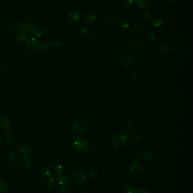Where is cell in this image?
<instances>
[{"mask_svg": "<svg viewBox=\"0 0 193 193\" xmlns=\"http://www.w3.org/2000/svg\"><path fill=\"white\" fill-rule=\"evenodd\" d=\"M72 146L73 149L77 151H84L88 146L87 139L83 136H78L74 139Z\"/></svg>", "mask_w": 193, "mask_h": 193, "instance_id": "obj_1", "label": "cell"}, {"mask_svg": "<svg viewBox=\"0 0 193 193\" xmlns=\"http://www.w3.org/2000/svg\"><path fill=\"white\" fill-rule=\"evenodd\" d=\"M127 141V136L122 132H116L112 138V143L116 147H120L123 146Z\"/></svg>", "mask_w": 193, "mask_h": 193, "instance_id": "obj_2", "label": "cell"}, {"mask_svg": "<svg viewBox=\"0 0 193 193\" xmlns=\"http://www.w3.org/2000/svg\"><path fill=\"white\" fill-rule=\"evenodd\" d=\"M39 41L35 37H30L26 41V46L28 50L30 51L34 52L39 47Z\"/></svg>", "mask_w": 193, "mask_h": 193, "instance_id": "obj_3", "label": "cell"}, {"mask_svg": "<svg viewBox=\"0 0 193 193\" xmlns=\"http://www.w3.org/2000/svg\"><path fill=\"white\" fill-rule=\"evenodd\" d=\"M71 128L74 133L77 134H80L84 132L86 129V126L83 122L77 121L71 125Z\"/></svg>", "mask_w": 193, "mask_h": 193, "instance_id": "obj_4", "label": "cell"}, {"mask_svg": "<svg viewBox=\"0 0 193 193\" xmlns=\"http://www.w3.org/2000/svg\"><path fill=\"white\" fill-rule=\"evenodd\" d=\"M130 171L131 173L135 176L139 175L143 171V166L139 162L133 163L130 166Z\"/></svg>", "mask_w": 193, "mask_h": 193, "instance_id": "obj_5", "label": "cell"}, {"mask_svg": "<svg viewBox=\"0 0 193 193\" xmlns=\"http://www.w3.org/2000/svg\"><path fill=\"white\" fill-rule=\"evenodd\" d=\"M43 31V27L41 25L39 24H36L32 26L29 31L32 35L35 37H39L40 36L42 35Z\"/></svg>", "mask_w": 193, "mask_h": 193, "instance_id": "obj_6", "label": "cell"}, {"mask_svg": "<svg viewBox=\"0 0 193 193\" xmlns=\"http://www.w3.org/2000/svg\"><path fill=\"white\" fill-rule=\"evenodd\" d=\"M120 62L123 67L131 68L134 65V60L129 55H123L120 59Z\"/></svg>", "mask_w": 193, "mask_h": 193, "instance_id": "obj_7", "label": "cell"}, {"mask_svg": "<svg viewBox=\"0 0 193 193\" xmlns=\"http://www.w3.org/2000/svg\"><path fill=\"white\" fill-rule=\"evenodd\" d=\"M66 18L69 23L72 24L78 23L79 19V16L78 13L74 11L67 12L66 15Z\"/></svg>", "mask_w": 193, "mask_h": 193, "instance_id": "obj_8", "label": "cell"}, {"mask_svg": "<svg viewBox=\"0 0 193 193\" xmlns=\"http://www.w3.org/2000/svg\"><path fill=\"white\" fill-rule=\"evenodd\" d=\"M72 178L76 182H82L86 180V174L82 171H77L73 174Z\"/></svg>", "mask_w": 193, "mask_h": 193, "instance_id": "obj_9", "label": "cell"}, {"mask_svg": "<svg viewBox=\"0 0 193 193\" xmlns=\"http://www.w3.org/2000/svg\"><path fill=\"white\" fill-rule=\"evenodd\" d=\"M97 16L94 12H87L85 13L83 16L82 19L83 21L88 23H94L95 21L97 20Z\"/></svg>", "mask_w": 193, "mask_h": 193, "instance_id": "obj_10", "label": "cell"}, {"mask_svg": "<svg viewBox=\"0 0 193 193\" xmlns=\"http://www.w3.org/2000/svg\"><path fill=\"white\" fill-rule=\"evenodd\" d=\"M56 180L59 182V185L63 188H68L70 185V180L67 177L62 174H59L57 177Z\"/></svg>", "mask_w": 193, "mask_h": 193, "instance_id": "obj_11", "label": "cell"}, {"mask_svg": "<svg viewBox=\"0 0 193 193\" xmlns=\"http://www.w3.org/2000/svg\"><path fill=\"white\" fill-rule=\"evenodd\" d=\"M146 30V26L142 23H137L134 24L133 29H132V32L135 34V35H141L142 33H143Z\"/></svg>", "mask_w": 193, "mask_h": 193, "instance_id": "obj_12", "label": "cell"}, {"mask_svg": "<svg viewBox=\"0 0 193 193\" xmlns=\"http://www.w3.org/2000/svg\"><path fill=\"white\" fill-rule=\"evenodd\" d=\"M143 139L139 134H134L131 136L129 138V141L131 145L135 146H139L142 143Z\"/></svg>", "mask_w": 193, "mask_h": 193, "instance_id": "obj_13", "label": "cell"}, {"mask_svg": "<svg viewBox=\"0 0 193 193\" xmlns=\"http://www.w3.org/2000/svg\"><path fill=\"white\" fill-rule=\"evenodd\" d=\"M170 49V44L166 42H163L158 46V51L160 55H164L166 54L169 51Z\"/></svg>", "mask_w": 193, "mask_h": 193, "instance_id": "obj_14", "label": "cell"}, {"mask_svg": "<svg viewBox=\"0 0 193 193\" xmlns=\"http://www.w3.org/2000/svg\"><path fill=\"white\" fill-rule=\"evenodd\" d=\"M130 25L129 21L126 18H123L120 19L118 21L119 28L123 31H127L130 27Z\"/></svg>", "mask_w": 193, "mask_h": 193, "instance_id": "obj_15", "label": "cell"}, {"mask_svg": "<svg viewBox=\"0 0 193 193\" xmlns=\"http://www.w3.org/2000/svg\"><path fill=\"white\" fill-rule=\"evenodd\" d=\"M0 123L5 130H9L11 128L12 122L8 116H3L0 119Z\"/></svg>", "mask_w": 193, "mask_h": 193, "instance_id": "obj_16", "label": "cell"}, {"mask_svg": "<svg viewBox=\"0 0 193 193\" xmlns=\"http://www.w3.org/2000/svg\"><path fill=\"white\" fill-rule=\"evenodd\" d=\"M32 149L31 147L28 145H25L23 146L20 150V153L21 156L23 158H28L30 155L31 154Z\"/></svg>", "mask_w": 193, "mask_h": 193, "instance_id": "obj_17", "label": "cell"}, {"mask_svg": "<svg viewBox=\"0 0 193 193\" xmlns=\"http://www.w3.org/2000/svg\"><path fill=\"white\" fill-rule=\"evenodd\" d=\"M8 160L13 164H17L20 162V158L19 155L16 153H12L8 156Z\"/></svg>", "mask_w": 193, "mask_h": 193, "instance_id": "obj_18", "label": "cell"}, {"mask_svg": "<svg viewBox=\"0 0 193 193\" xmlns=\"http://www.w3.org/2000/svg\"><path fill=\"white\" fill-rule=\"evenodd\" d=\"M142 41L141 39L135 37L130 42V47L133 49H138L142 45Z\"/></svg>", "mask_w": 193, "mask_h": 193, "instance_id": "obj_19", "label": "cell"}, {"mask_svg": "<svg viewBox=\"0 0 193 193\" xmlns=\"http://www.w3.org/2000/svg\"><path fill=\"white\" fill-rule=\"evenodd\" d=\"M153 155L149 151H146L142 154L141 159L143 162L147 163L149 162L152 159Z\"/></svg>", "mask_w": 193, "mask_h": 193, "instance_id": "obj_20", "label": "cell"}, {"mask_svg": "<svg viewBox=\"0 0 193 193\" xmlns=\"http://www.w3.org/2000/svg\"><path fill=\"white\" fill-rule=\"evenodd\" d=\"M136 4L141 9H145L148 6L150 0H135Z\"/></svg>", "mask_w": 193, "mask_h": 193, "instance_id": "obj_21", "label": "cell"}, {"mask_svg": "<svg viewBox=\"0 0 193 193\" xmlns=\"http://www.w3.org/2000/svg\"><path fill=\"white\" fill-rule=\"evenodd\" d=\"M32 26V24L29 23V22L20 24L19 26V30H20V31L23 32L28 31H30Z\"/></svg>", "mask_w": 193, "mask_h": 193, "instance_id": "obj_22", "label": "cell"}, {"mask_svg": "<svg viewBox=\"0 0 193 193\" xmlns=\"http://www.w3.org/2000/svg\"><path fill=\"white\" fill-rule=\"evenodd\" d=\"M152 24L155 27H161L164 24V20L160 17H156L152 20Z\"/></svg>", "mask_w": 193, "mask_h": 193, "instance_id": "obj_23", "label": "cell"}, {"mask_svg": "<svg viewBox=\"0 0 193 193\" xmlns=\"http://www.w3.org/2000/svg\"><path fill=\"white\" fill-rule=\"evenodd\" d=\"M51 49V45L47 43H41L39 47V51L41 53H47Z\"/></svg>", "mask_w": 193, "mask_h": 193, "instance_id": "obj_24", "label": "cell"}, {"mask_svg": "<svg viewBox=\"0 0 193 193\" xmlns=\"http://www.w3.org/2000/svg\"><path fill=\"white\" fill-rule=\"evenodd\" d=\"M141 17V19L143 21H144L145 22H148L151 19V16L150 12L148 11H147V10H145V11L142 12Z\"/></svg>", "mask_w": 193, "mask_h": 193, "instance_id": "obj_25", "label": "cell"}, {"mask_svg": "<svg viewBox=\"0 0 193 193\" xmlns=\"http://www.w3.org/2000/svg\"><path fill=\"white\" fill-rule=\"evenodd\" d=\"M16 39L18 43H24L27 40V36L24 33H20L17 36Z\"/></svg>", "mask_w": 193, "mask_h": 193, "instance_id": "obj_26", "label": "cell"}, {"mask_svg": "<svg viewBox=\"0 0 193 193\" xmlns=\"http://www.w3.org/2000/svg\"><path fill=\"white\" fill-rule=\"evenodd\" d=\"M56 185V178L55 177H51L47 182L48 188L49 189H53Z\"/></svg>", "mask_w": 193, "mask_h": 193, "instance_id": "obj_27", "label": "cell"}, {"mask_svg": "<svg viewBox=\"0 0 193 193\" xmlns=\"http://www.w3.org/2000/svg\"><path fill=\"white\" fill-rule=\"evenodd\" d=\"M80 32L83 36H87L90 34V28L87 26H82L80 29Z\"/></svg>", "mask_w": 193, "mask_h": 193, "instance_id": "obj_28", "label": "cell"}, {"mask_svg": "<svg viewBox=\"0 0 193 193\" xmlns=\"http://www.w3.org/2000/svg\"><path fill=\"white\" fill-rule=\"evenodd\" d=\"M106 22L107 23L113 26L116 23L117 19H116V18L114 16L110 15L107 17V18L106 19Z\"/></svg>", "mask_w": 193, "mask_h": 193, "instance_id": "obj_29", "label": "cell"}, {"mask_svg": "<svg viewBox=\"0 0 193 193\" xmlns=\"http://www.w3.org/2000/svg\"><path fill=\"white\" fill-rule=\"evenodd\" d=\"M51 171L48 168H44L41 171V175L43 176V177L46 178L51 177Z\"/></svg>", "mask_w": 193, "mask_h": 193, "instance_id": "obj_30", "label": "cell"}, {"mask_svg": "<svg viewBox=\"0 0 193 193\" xmlns=\"http://www.w3.org/2000/svg\"><path fill=\"white\" fill-rule=\"evenodd\" d=\"M125 130L127 133L133 132L134 130V125L132 123H127L125 127Z\"/></svg>", "mask_w": 193, "mask_h": 193, "instance_id": "obj_31", "label": "cell"}, {"mask_svg": "<svg viewBox=\"0 0 193 193\" xmlns=\"http://www.w3.org/2000/svg\"><path fill=\"white\" fill-rule=\"evenodd\" d=\"M146 35L148 39L154 40L156 39V33L152 30H150L146 32Z\"/></svg>", "mask_w": 193, "mask_h": 193, "instance_id": "obj_32", "label": "cell"}, {"mask_svg": "<svg viewBox=\"0 0 193 193\" xmlns=\"http://www.w3.org/2000/svg\"><path fill=\"white\" fill-rule=\"evenodd\" d=\"M53 170H54V171H55V174L59 175V174H61L62 172H63V167H62V166H61V165L57 164H55V166H54Z\"/></svg>", "mask_w": 193, "mask_h": 193, "instance_id": "obj_33", "label": "cell"}, {"mask_svg": "<svg viewBox=\"0 0 193 193\" xmlns=\"http://www.w3.org/2000/svg\"><path fill=\"white\" fill-rule=\"evenodd\" d=\"M134 193H150V192L145 187H139L135 189Z\"/></svg>", "mask_w": 193, "mask_h": 193, "instance_id": "obj_34", "label": "cell"}, {"mask_svg": "<svg viewBox=\"0 0 193 193\" xmlns=\"http://www.w3.org/2000/svg\"><path fill=\"white\" fill-rule=\"evenodd\" d=\"M8 185L4 181H0V193H4L7 189Z\"/></svg>", "mask_w": 193, "mask_h": 193, "instance_id": "obj_35", "label": "cell"}, {"mask_svg": "<svg viewBox=\"0 0 193 193\" xmlns=\"http://www.w3.org/2000/svg\"><path fill=\"white\" fill-rule=\"evenodd\" d=\"M135 188L134 186L131 185H128L126 186L124 189V192L125 193H134Z\"/></svg>", "mask_w": 193, "mask_h": 193, "instance_id": "obj_36", "label": "cell"}, {"mask_svg": "<svg viewBox=\"0 0 193 193\" xmlns=\"http://www.w3.org/2000/svg\"><path fill=\"white\" fill-rule=\"evenodd\" d=\"M129 78L133 81H136L138 80V75L135 71H131L129 73Z\"/></svg>", "mask_w": 193, "mask_h": 193, "instance_id": "obj_37", "label": "cell"}, {"mask_svg": "<svg viewBox=\"0 0 193 193\" xmlns=\"http://www.w3.org/2000/svg\"><path fill=\"white\" fill-rule=\"evenodd\" d=\"M5 140L8 143H12L13 141V137L12 136V134L11 133H8L6 134L5 135Z\"/></svg>", "mask_w": 193, "mask_h": 193, "instance_id": "obj_38", "label": "cell"}, {"mask_svg": "<svg viewBox=\"0 0 193 193\" xmlns=\"http://www.w3.org/2000/svg\"><path fill=\"white\" fill-rule=\"evenodd\" d=\"M19 26H20L19 24L17 23H13L10 25V28L13 31H16L19 30Z\"/></svg>", "mask_w": 193, "mask_h": 193, "instance_id": "obj_39", "label": "cell"}, {"mask_svg": "<svg viewBox=\"0 0 193 193\" xmlns=\"http://www.w3.org/2000/svg\"><path fill=\"white\" fill-rule=\"evenodd\" d=\"M23 166H24V167L26 168H29L30 166H31V162L30 161L27 159V158L24 160V161L23 162Z\"/></svg>", "mask_w": 193, "mask_h": 193, "instance_id": "obj_40", "label": "cell"}, {"mask_svg": "<svg viewBox=\"0 0 193 193\" xmlns=\"http://www.w3.org/2000/svg\"><path fill=\"white\" fill-rule=\"evenodd\" d=\"M98 173V170L97 168H94L93 170H91L90 172V176L91 177H94Z\"/></svg>", "mask_w": 193, "mask_h": 193, "instance_id": "obj_41", "label": "cell"}, {"mask_svg": "<svg viewBox=\"0 0 193 193\" xmlns=\"http://www.w3.org/2000/svg\"><path fill=\"white\" fill-rule=\"evenodd\" d=\"M133 4V0H124V4L126 6H130Z\"/></svg>", "mask_w": 193, "mask_h": 193, "instance_id": "obj_42", "label": "cell"}, {"mask_svg": "<svg viewBox=\"0 0 193 193\" xmlns=\"http://www.w3.org/2000/svg\"><path fill=\"white\" fill-rule=\"evenodd\" d=\"M58 193H69V189L67 188H63L58 190Z\"/></svg>", "mask_w": 193, "mask_h": 193, "instance_id": "obj_43", "label": "cell"}, {"mask_svg": "<svg viewBox=\"0 0 193 193\" xmlns=\"http://www.w3.org/2000/svg\"><path fill=\"white\" fill-rule=\"evenodd\" d=\"M62 44H63L62 42L61 41H59V40H57V41H55V42H54V43H53L54 46L56 47H61Z\"/></svg>", "mask_w": 193, "mask_h": 193, "instance_id": "obj_44", "label": "cell"}, {"mask_svg": "<svg viewBox=\"0 0 193 193\" xmlns=\"http://www.w3.org/2000/svg\"><path fill=\"white\" fill-rule=\"evenodd\" d=\"M173 51L176 54H180L181 53V50L177 47H174Z\"/></svg>", "mask_w": 193, "mask_h": 193, "instance_id": "obj_45", "label": "cell"}, {"mask_svg": "<svg viewBox=\"0 0 193 193\" xmlns=\"http://www.w3.org/2000/svg\"><path fill=\"white\" fill-rule=\"evenodd\" d=\"M164 2H165L166 3L169 4V3L172 2V0H164Z\"/></svg>", "mask_w": 193, "mask_h": 193, "instance_id": "obj_46", "label": "cell"}, {"mask_svg": "<svg viewBox=\"0 0 193 193\" xmlns=\"http://www.w3.org/2000/svg\"><path fill=\"white\" fill-rule=\"evenodd\" d=\"M2 142H3V141H2V138H1V137H0V147L1 146V145H2Z\"/></svg>", "mask_w": 193, "mask_h": 193, "instance_id": "obj_47", "label": "cell"}, {"mask_svg": "<svg viewBox=\"0 0 193 193\" xmlns=\"http://www.w3.org/2000/svg\"><path fill=\"white\" fill-rule=\"evenodd\" d=\"M1 72V67L0 66V72Z\"/></svg>", "mask_w": 193, "mask_h": 193, "instance_id": "obj_48", "label": "cell"}, {"mask_svg": "<svg viewBox=\"0 0 193 193\" xmlns=\"http://www.w3.org/2000/svg\"></svg>", "mask_w": 193, "mask_h": 193, "instance_id": "obj_49", "label": "cell"}]
</instances>
